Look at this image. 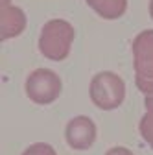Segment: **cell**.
<instances>
[{
    "mask_svg": "<svg viewBox=\"0 0 153 155\" xmlns=\"http://www.w3.org/2000/svg\"><path fill=\"white\" fill-rule=\"evenodd\" d=\"M74 28L70 22L63 18H54L48 21L39 37V50L44 57L52 61H63L70 54L72 43H74Z\"/></svg>",
    "mask_w": 153,
    "mask_h": 155,
    "instance_id": "1",
    "label": "cell"
},
{
    "mask_svg": "<svg viewBox=\"0 0 153 155\" xmlns=\"http://www.w3.org/2000/svg\"><path fill=\"white\" fill-rule=\"evenodd\" d=\"M137 87L148 96L153 94V30L140 31L133 41Z\"/></svg>",
    "mask_w": 153,
    "mask_h": 155,
    "instance_id": "2",
    "label": "cell"
},
{
    "mask_svg": "<svg viewBox=\"0 0 153 155\" xmlns=\"http://www.w3.org/2000/svg\"><path fill=\"white\" fill-rule=\"evenodd\" d=\"M125 98V83L114 72H98L90 81V100L94 105L111 111L122 105Z\"/></svg>",
    "mask_w": 153,
    "mask_h": 155,
    "instance_id": "3",
    "label": "cell"
},
{
    "mask_svg": "<svg viewBox=\"0 0 153 155\" xmlns=\"http://www.w3.org/2000/svg\"><path fill=\"white\" fill-rule=\"evenodd\" d=\"M61 78L50 68H37L26 80L28 98L39 105L55 102L61 94Z\"/></svg>",
    "mask_w": 153,
    "mask_h": 155,
    "instance_id": "4",
    "label": "cell"
},
{
    "mask_svg": "<svg viewBox=\"0 0 153 155\" xmlns=\"http://www.w3.org/2000/svg\"><path fill=\"white\" fill-rule=\"evenodd\" d=\"M65 139L74 150H89L96 140V126L89 116H76L67 124Z\"/></svg>",
    "mask_w": 153,
    "mask_h": 155,
    "instance_id": "5",
    "label": "cell"
},
{
    "mask_svg": "<svg viewBox=\"0 0 153 155\" xmlns=\"http://www.w3.org/2000/svg\"><path fill=\"white\" fill-rule=\"evenodd\" d=\"M26 28V15L21 8L2 6L0 8V35L2 39H11L21 35Z\"/></svg>",
    "mask_w": 153,
    "mask_h": 155,
    "instance_id": "6",
    "label": "cell"
},
{
    "mask_svg": "<svg viewBox=\"0 0 153 155\" xmlns=\"http://www.w3.org/2000/svg\"><path fill=\"white\" fill-rule=\"evenodd\" d=\"M87 4L107 21L120 18L127 9V0H87Z\"/></svg>",
    "mask_w": 153,
    "mask_h": 155,
    "instance_id": "7",
    "label": "cell"
},
{
    "mask_svg": "<svg viewBox=\"0 0 153 155\" xmlns=\"http://www.w3.org/2000/svg\"><path fill=\"white\" fill-rule=\"evenodd\" d=\"M140 135L144 137V140L153 148V113H146V116H142V120H140Z\"/></svg>",
    "mask_w": 153,
    "mask_h": 155,
    "instance_id": "8",
    "label": "cell"
},
{
    "mask_svg": "<svg viewBox=\"0 0 153 155\" xmlns=\"http://www.w3.org/2000/svg\"><path fill=\"white\" fill-rule=\"evenodd\" d=\"M22 155H57L55 150L50 146V144H44V142H37L33 146H30L28 150H24Z\"/></svg>",
    "mask_w": 153,
    "mask_h": 155,
    "instance_id": "9",
    "label": "cell"
},
{
    "mask_svg": "<svg viewBox=\"0 0 153 155\" xmlns=\"http://www.w3.org/2000/svg\"><path fill=\"white\" fill-rule=\"evenodd\" d=\"M105 155H133V151H129L127 148H122V146H116V148H111Z\"/></svg>",
    "mask_w": 153,
    "mask_h": 155,
    "instance_id": "10",
    "label": "cell"
},
{
    "mask_svg": "<svg viewBox=\"0 0 153 155\" xmlns=\"http://www.w3.org/2000/svg\"><path fill=\"white\" fill-rule=\"evenodd\" d=\"M146 109H148V113H153V94L146 96Z\"/></svg>",
    "mask_w": 153,
    "mask_h": 155,
    "instance_id": "11",
    "label": "cell"
},
{
    "mask_svg": "<svg viewBox=\"0 0 153 155\" xmlns=\"http://www.w3.org/2000/svg\"><path fill=\"white\" fill-rule=\"evenodd\" d=\"M149 15H151V18H153V0L149 2Z\"/></svg>",
    "mask_w": 153,
    "mask_h": 155,
    "instance_id": "12",
    "label": "cell"
},
{
    "mask_svg": "<svg viewBox=\"0 0 153 155\" xmlns=\"http://www.w3.org/2000/svg\"><path fill=\"white\" fill-rule=\"evenodd\" d=\"M2 6H9V0H2Z\"/></svg>",
    "mask_w": 153,
    "mask_h": 155,
    "instance_id": "13",
    "label": "cell"
}]
</instances>
